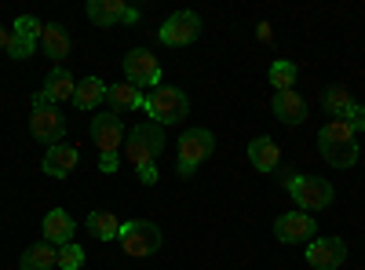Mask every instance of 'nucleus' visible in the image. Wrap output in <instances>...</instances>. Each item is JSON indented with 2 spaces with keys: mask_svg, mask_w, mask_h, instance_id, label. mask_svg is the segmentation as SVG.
I'll use <instances>...</instances> for the list:
<instances>
[{
  "mask_svg": "<svg viewBox=\"0 0 365 270\" xmlns=\"http://www.w3.org/2000/svg\"><path fill=\"white\" fill-rule=\"evenodd\" d=\"M161 150H165V128L154 125V121H143L135 125L128 135H125V157L128 165L139 172V183L143 187H154L158 183V157H161Z\"/></svg>",
  "mask_w": 365,
  "mask_h": 270,
  "instance_id": "obj_1",
  "label": "nucleus"
},
{
  "mask_svg": "<svg viewBox=\"0 0 365 270\" xmlns=\"http://www.w3.org/2000/svg\"><path fill=\"white\" fill-rule=\"evenodd\" d=\"M318 154L332 168H354L358 154H361V150H358V135L351 132L347 121H329L318 132Z\"/></svg>",
  "mask_w": 365,
  "mask_h": 270,
  "instance_id": "obj_2",
  "label": "nucleus"
},
{
  "mask_svg": "<svg viewBox=\"0 0 365 270\" xmlns=\"http://www.w3.org/2000/svg\"><path fill=\"white\" fill-rule=\"evenodd\" d=\"M29 106H34V117H29V135H34L37 142L58 146V142L66 139V121H63V113L55 110V103H51L44 92H34Z\"/></svg>",
  "mask_w": 365,
  "mask_h": 270,
  "instance_id": "obj_3",
  "label": "nucleus"
},
{
  "mask_svg": "<svg viewBox=\"0 0 365 270\" xmlns=\"http://www.w3.org/2000/svg\"><path fill=\"white\" fill-rule=\"evenodd\" d=\"M212 150H216V135H212L208 128H187L179 135V154H175V168L182 179H190L208 157Z\"/></svg>",
  "mask_w": 365,
  "mask_h": 270,
  "instance_id": "obj_4",
  "label": "nucleus"
},
{
  "mask_svg": "<svg viewBox=\"0 0 365 270\" xmlns=\"http://www.w3.org/2000/svg\"><path fill=\"white\" fill-rule=\"evenodd\" d=\"M117 245L132 259H150L161 249V227L150 223V219H128V223H120Z\"/></svg>",
  "mask_w": 365,
  "mask_h": 270,
  "instance_id": "obj_5",
  "label": "nucleus"
},
{
  "mask_svg": "<svg viewBox=\"0 0 365 270\" xmlns=\"http://www.w3.org/2000/svg\"><path fill=\"white\" fill-rule=\"evenodd\" d=\"M143 110L150 113V121L165 128V125H179L182 117L190 113V99H187L182 88H154V92L146 95Z\"/></svg>",
  "mask_w": 365,
  "mask_h": 270,
  "instance_id": "obj_6",
  "label": "nucleus"
},
{
  "mask_svg": "<svg viewBox=\"0 0 365 270\" xmlns=\"http://www.w3.org/2000/svg\"><path fill=\"white\" fill-rule=\"evenodd\" d=\"M285 190L299 204V212H322V208H329L332 197H336V190H332L329 179H322V175H299V172L289 179Z\"/></svg>",
  "mask_w": 365,
  "mask_h": 270,
  "instance_id": "obj_7",
  "label": "nucleus"
},
{
  "mask_svg": "<svg viewBox=\"0 0 365 270\" xmlns=\"http://www.w3.org/2000/svg\"><path fill=\"white\" fill-rule=\"evenodd\" d=\"M201 37V15L197 11H175V15H168L165 22H161V29H158V41L165 44V48H187V44H194Z\"/></svg>",
  "mask_w": 365,
  "mask_h": 270,
  "instance_id": "obj_8",
  "label": "nucleus"
},
{
  "mask_svg": "<svg viewBox=\"0 0 365 270\" xmlns=\"http://www.w3.org/2000/svg\"><path fill=\"white\" fill-rule=\"evenodd\" d=\"M125 81L128 84H135L139 92L143 88H161V63L154 58V51H146V48H135V51H128L125 55Z\"/></svg>",
  "mask_w": 365,
  "mask_h": 270,
  "instance_id": "obj_9",
  "label": "nucleus"
},
{
  "mask_svg": "<svg viewBox=\"0 0 365 270\" xmlns=\"http://www.w3.org/2000/svg\"><path fill=\"white\" fill-rule=\"evenodd\" d=\"M91 142H96L99 157H117V150L125 146V125L117 113H96L91 117Z\"/></svg>",
  "mask_w": 365,
  "mask_h": 270,
  "instance_id": "obj_10",
  "label": "nucleus"
},
{
  "mask_svg": "<svg viewBox=\"0 0 365 270\" xmlns=\"http://www.w3.org/2000/svg\"><path fill=\"white\" fill-rule=\"evenodd\" d=\"M314 234H318V223L311 212H285L274 219V237H278L282 245H303V242H314Z\"/></svg>",
  "mask_w": 365,
  "mask_h": 270,
  "instance_id": "obj_11",
  "label": "nucleus"
},
{
  "mask_svg": "<svg viewBox=\"0 0 365 270\" xmlns=\"http://www.w3.org/2000/svg\"><path fill=\"white\" fill-rule=\"evenodd\" d=\"M303 256H307L314 270H340L347 259V242L344 237H314V242H307Z\"/></svg>",
  "mask_w": 365,
  "mask_h": 270,
  "instance_id": "obj_12",
  "label": "nucleus"
},
{
  "mask_svg": "<svg viewBox=\"0 0 365 270\" xmlns=\"http://www.w3.org/2000/svg\"><path fill=\"white\" fill-rule=\"evenodd\" d=\"M84 15L96 22V26H117V22H125V26H135L139 22V11L135 8H128L125 0H88V8H84Z\"/></svg>",
  "mask_w": 365,
  "mask_h": 270,
  "instance_id": "obj_13",
  "label": "nucleus"
},
{
  "mask_svg": "<svg viewBox=\"0 0 365 270\" xmlns=\"http://www.w3.org/2000/svg\"><path fill=\"white\" fill-rule=\"evenodd\" d=\"M77 165H81V150L70 146V142H58V146H48V154L41 161V172L51 175V179H66Z\"/></svg>",
  "mask_w": 365,
  "mask_h": 270,
  "instance_id": "obj_14",
  "label": "nucleus"
},
{
  "mask_svg": "<svg viewBox=\"0 0 365 270\" xmlns=\"http://www.w3.org/2000/svg\"><path fill=\"white\" fill-rule=\"evenodd\" d=\"M73 230H77V223H73V216L66 212V208H51V212L44 216V223H41L44 242H51L55 249L70 245L73 242Z\"/></svg>",
  "mask_w": 365,
  "mask_h": 270,
  "instance_id": "obj_15",
  "label": "nucleus"
},
{
  "mask_svg": "<svg viewBox=\"0 0 365 270\" xmlns=\"http://www.w3.org/2000/svg\"><path fill=\"white\" fill-rule=\"evenodd\" d=\"M249 161H252L256 172L274 175V172L282 168V150H278V142H274L270 135H256V139L249 142Z\"/></svg>",
  "mask_w": 365,
  "mask_h": 270,
  "instance_id": "obj_16",
  "label": "nucleus"
},
{
  "mask_svg": "<svg viewBox=\"0 0 365 270\" xmlns=\"http://www.w3.org/2000/svg\"><path fill=\"white\" fill-rule=\"evenodd\" d=\"M270 106H274V117H278L282 125H289V128L307 121V103H303L299 92H274V103Z\"/></svg>",
  "mask_w": 365,
  "mask_h": 270,
  "instance_id": "obj_17",
  "label": "nucleus"
},
{
  "mask_svg": "<svg viewBox=\"0 0 365 270\" xmlns=\"http://www.w3.org/2000/svg\"><path fill=\"white\" fill-rule=\"evenodd\" d=\"M41 92L51 99V103H73V92H77V81H73V73L66 70V66H55L48 77H44V88Z\"/></svg>",
  "mask_w": 365,
  "mask_h": 270,
  "instance_id": "obj_18",
  "label": "nucleus"
},
{
  "mask_svg": "<svg viewBox=\"0 0 365 270\" xmlns=\"http://www.w3.org/2000/svg\"><path fill=\"white\" fill-rule=\"evenodd\" d=\"M55 266H58V249L51 242H34L19 259V270H55Z\"/></svg>",
  "mask_w": 365,
  "mask_h": 270,
  "instance_id": "obj_19",
  "label": "nucleus"
},
{
  "mask_svg": "<svg viewBox=\"0 0 365 270\" xmlns=\"http://www.w3.org/2000/svg\"><path fill=\"white\" fill-rule=\"evenodd\" d=\"M106 103H110V113H120V110H139V106H146V95L139 92L135 84H110L106 88Z\"/></svg>",
  "mask_w": 365,
  "mask_h": 270,
  "instance_id": "obj_20",
  "label": "nucleus"
},
{
  "mask_svg": "<svg viewBox=\"0 0 365 270\" xmlns=\"http://www.w3.org/2000/svg\"><path fill=\"white\" fill-rule=\"evenodd\" d=\"M41 48L48 51V58H66L70 48H73L66 26H63V22H48V26L41 29Z\"/></svg>",
  "mask_w": 365,
  "mask_h": 270,
  "instance_id": "obj_21",
  "label": "nucleus"
},
{
  "mask_svg": "<svg viewBox=\"0 0 365 270\" xmlns=\"http://www.w3.org/2000/svg\"><path fill=\"white\" fill-rule=\"evenodd\" d=\"M322 106H325V113L332 117V121H344V117L351 113V106H354V99H351V92L344 84H329V88H322Z\"/></svg>",
  "mask_w": 365,
  "mask_h": 270,
  "instance_id": "obj_22",
  "label": "nucleus"
},
{
  "mask_svg": "<svg viewBox=\"0 0 365 270\" xmlns=\"http://www.w3.org/2000/svg\"><path fill=\"white\" fill-rule=\"evenodd\" d=\"M106 88H110V84H103L99 77H84V81H77L73 106H77V110H96V106L106 99Z\"/></svg>",
  "mask_w": 365,
  "mask_h": 270,
  "instance_id": "obj_23",
  "label": "nucleus"
},
{
  "mask_svg": "<svg viewBox=\"0 0 365 270\" xmlns=\"http://www.w3.org/2000/svg\"><path fill=\"white\" fill-rule=\"evenodd\" d=\"M88 230L99 237V242H117L120 234V219L110 212V208H96V212H88Z\"/></svg>",
  "mask_w": 365,
  "mask_h": 270,
  "instance_id": "obj_24",
  "label": "nucleus"
},
{
  "mask_svg": "<svg viewBox=\"0 0 365 270\" xmlns=\"http://www.w3.org/2000/svg\"><path fill=\"white\" fill-rule=\"evenodd\" d=\"M296 77H299V66L289 63V58H278V63H270V88H278V92H292Z\"/></svg>",
  "mask_w": 365,
  "mask_h": 270,
  "instance_id": "obj_25",
  "label": "nucleus"
},
{
  "mask_svg": "<svg viewBox=\"0 0 365 270\" xmlns=\"http://www.w3.org/2000/svg\"><path fill=\"white\" fill-rule=\"evenodd\" d=\"M81 266H84V249L77 242L58 249V270H81Z\"/></svg>",
  "mask_w": 365,
  "mask_h": 270,
  "instance_id": "obj_26",
  "label": "nucleus"
},
{
  "mask_svg": "<svg viewBox=\"0 0 365 270\" xmlns=\"http://www.w3.org/2000/svg\"><path fill=\"white\" fill-rule=\"evenodd\" d=\"M34 48H37V41H34V37H22V33H11L8 55H11V58H29V55H34Z\"/></svg>",
  "mask_w": 365,
  "mask_h": 270,
  "instance_id": "obj_27",
  "label": "nucleus"
},
{
  "mask_svg": "<svg viewBox=\"0 0 365 270\" xmlns=\"http://www.w3.org/2000/svg\"><path fill=\"white\" fill-rule=\"evenodd\" d=\"M41 29H44V26H41L34 15H22V19H15V29H11V33H22V37H34V41H37Z\"/></svg>",
  "mask_w": 365,
  "mask_h": 270,
  "instance_id": "obj_28",
  "label": "nucleus"
},
{
  "mask_svg": "<svg viewBox=\"0 0 365 270\" xmlns=\"http://www.w3.org/2000/svg\"><path fill=\"white\" fill-rule=\"evenodd\" d=\"M344 121L351 125V132H354V135H358V132H365V103H361V106L354 103V106H351V113L344 117Z\"/></svg>",
  "mask_w": 365,
  "mask_h": 270,
  "instance_id": "obj_29",
  "label": "nucleus"
},
{
  "mask_svg": "<svg viewBox=\"0 0 365 270\" xmlns=\"http://www.w3.org/2000/svg\"><path fill=\"white\" fill-rule=\"evenodd\" d=\"M117 168H120V157H99V172L110 175V172H117Z\"/></svg>",
  "mask_w": 365,
  "mask_h": 270,
  "instance_id": "obj_30",
  "label": "nucleus"
},
{
  "mask_svg": "<svg viewBox=\"0 0 365 270\" xmlns=\"http://www.w3.org/2000/svg\"><path fill=\"white\" fill-rule=\"evenodd\" d=\"M8 44H11V29L0 26V51H8Z\"/></svg>",
  "mask_w": 365,
  "mask_h": 270,
  "instance_id": "obj_31",
  "label": "nucleus"
},
{
  "mask_svg": "<svg viewBox=\"0 0 365 270\" xmlns=\"http://www.w3.org/2000/svg\"><path fill=\"white\" fill-rule=\"evenodd\" d=\"M256 29H259V41H270V37H274V33H270V22H259Z\"/></svg>",
  "mask_w": 365,
  "mask_h": 270,
  "instance_id": "obj_32",
  "label": "nucleus"
}]
</instances>
